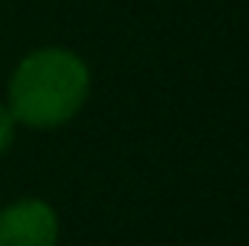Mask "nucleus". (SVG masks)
<instances>
[{
  "instance_id": "obj_3",
  "label": "nucleus",
  "mask_w": 249,
  "mask_h": 246,
  "mask_svg": "<svg viewBox=\"0 0 249 246\" xmlns=\"http://www.w3.org/2000/svg\"><path fill=\"white\" fill-rule=\"evenodd\" d=\"M12 139H15V116L9 107L0 105V154L12 145Z\"/></svg>"
},
{
  "instance_id": "obj_2",
  "label": "nucleus",
  "mask_w": 249,
  "mask_h": 246,
  "mask_svg": "<svg viewBox=\"0 0 249 246\" xmlns=\"http://www.w3.org/2000/svg\"><path fill=\"white\" fill-rule=\"evenodd\" d=\"M58 217L44 200H18L0 209V246H55Z\"/></svg>"
},
{
  "instance_id": "obj_1",
  "label": "nucleus",
  "mask_w": 249,
  "mask_h": 246,
  "mask_svg": "<svg viewBox=\"0 0 249 246\" xmlns=\"http://www.w3.org/2000/svg\"><path fill=\"white\" fill-rule=\"evenodd\" d=\"M90 93L87 64L64 47L29 53L9 81V110L15 122L50 130L67 124Z\"/></svg>"
}]
</instances>
